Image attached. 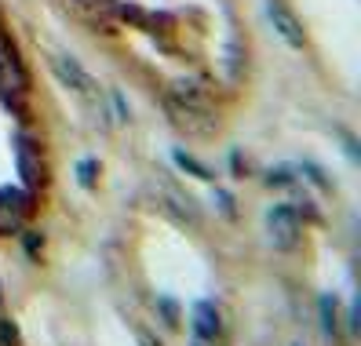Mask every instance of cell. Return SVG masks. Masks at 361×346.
Returning a JSON list of instances; mask_svg holds the SVG:
<instances>
[{"mask_svg": "<svg viewBox=\"0 0 361 346\" xmlns=\"http://www.w3.org/2000/svg\"><path fill=\"white\" fill-rule=\"evenodd\" d=\"M30 211H33V190L0 186V237L23 230V223L30 219Z\"/></svg>", "mask_w": 361, "mask_h": 346, "instance_id": "2", "label": "cell"}, {"mask_svg": "<svg viewBox=\"0 0 361 346\" xmlns=\"http://www.w3.org/2000/svg\"><path fill=\"white\" fill-rule=\"evenodd\" d=\"M15 164H18V175H23L26 190H37L44 183V164H40V149L30 135H15Z\"/></svg>", "mask_w": 361, "mask_h": 346, "instance_id": "4", "label": "cell"}, {"mask_svg": "<svg viewBox=\"0 0 361 346\" xmlns=\"http://www.w3.org/2000/svg\"><path fill=\"white\" fill-rule=\"evenodd\" d=\"M270 18H274V26H278V33L288 40L292 48H303V30H300V23L281 8V4H270Z\"/></svg>", "mask_w": 361, "mask_h": 346, "instance_id": "6", "label": "cell"}, {"mask_svg": "<svg viewBox=\"0 0 361 346\" xmlns=\"http://www.w3.org/2000/svg\"><path fill=\"white\" fill-rule=\"evenodd\" d=\"M194 332L201 339H216L223 332V324H219V310H216V302H194Z\"/></svg>", "mask_w": 361, "mask_h": 346, "instance_id": "5", "label": "cell"}, {"mask_svg": "<svg viewBox=\"0 0 361 346\" xmlns=\"http://www.w3.org/2000/svg\"><path fill=\"white\" fill-rule=\"evenodd\" d=\"M267 230H270V241L278 245V248H285V252L300 245V233H303L300 215H295V208H292V204H278V208H270V215H267Z\"/></svg>", "mask_w": 361, "mask_h": 346, "instance_id": "3", "label": "cell"}, {"mask_svg": "<svg viewBox=\"0 0 361 346\" xmlns=\"http://www.w3.org/2000/svg\"><path fill=\"white\" fill-rule=\"evenodd\" d=\"M0 346H18V332L11 328V321H0Z\"/></svg>", "mask_w": 361, "mask_h": 346, "instance_id": "7", "label": "cell"}, {"mask_svg": "<svg viewBox=\"0 0 361 346\" xmlns=\"http://www.w3.org/2000/svg\"><path fill=\"white\" fill-rule=\"evenodd\" d=\"M77 171H80V183H84V186H92V183H95V179H92V175H95V164H92V161H80Z\"/></svg>", "mask_w": 361, "mask_h": 346, "instance_id": "10", "label": "cell"}, {"mask_svg": "<svg viewBox=\"0 0 361 346\" xmlns=\"http://www.w3.org/2000/svg\"><path fill=\"white\" fill-rule=\"evenodd\" d=\"M179 164H183V168H190V171H194L197 179H208V168H201V164H197L194 157H186V154H179Z\"/></svg>", "mask_w": 361, "mask_h": 346, "instance_id": "9", "label": "cell"}, {"mask_svg": "<svg viewBox=\"0 0 361 346\" xmlns=\"http://www.w3.org/2000/svg\"><path fill=\"white\" fill-rule=\"evenodd\" d=\"M322 317H325V332L332 335V328H336V314H332V299H329V295L322 299Z\"/></svg>", "mask_w": 361, "mask_h": 346, "instance_id": "8", "label": "cell"}, {"mask_svg": "<svg viewBox=\"0 0 361 346\" xmlns=\"http://www.w3.org/2000/svg\"><path fill=\"white\" fill-rule=\"evenodd\" d=\"M84 30L99 37H142L164 58L212 51L223 80L245 73V40L226 0H59Z\"/></svg>", "mask_w": 361, "mask_h": 346, "instance_id": "1", "label": "cell"}, {"mask_svg": "<svg viewBox=\"0 0 361 346\" xmlns=\"http://www.w3.org/2000/svg\"><path fill=\"white\" fill-rule=\"evenodd\" d=\"M197 346H204V342H197Z\"/></svg>", "mask_w": 361, "mask_h": 346, "instance_id": "11", "label": "cell"}]
</instances>
